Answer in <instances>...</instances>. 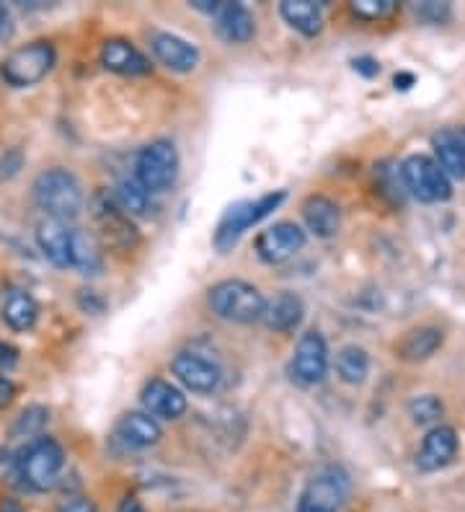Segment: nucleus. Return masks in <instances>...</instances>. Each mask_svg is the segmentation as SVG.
<instances>
[{"instance_id": "4be33fe9", "label": "nucleus", "mask_w": 465, "mask_h": 512, "mask_svg": "<svg viewBox=\"0 0 465 512\" xmlns=\"http://www.w3.org/2000/svg\"><path fill=\"white\" fill-rule=\"evenodd\" d=\"M445 337H442L440 329L434 326H422V329H411L401 342L396 344V352L401 360L406 363H422V360H429L434 352L440 350Z\"/></svg>"}, {"instance_id": "4c0bfd02", "label": "nucleus", "mask_w": 465, "mask_h": 512, "mask_svg": "<svg viewBox=\"0 0 465 512\" xmlns=\"http://www.w3.org/2000/svg\"><path fill=\"white\" fill-rule=\"evenodd\" d=\"M0 512H24L19 500H13V497H3L0 500Z\"/></svg>"}, {"instance_id": "c9c22d12", "label": "nucleus", "mask_w": 465, "mask_h": 512, "mask_svg": "<svg viewBox=\"0 0 465 512\" xmlns=\"http://www.w3.org/2000/svg\"><path fill=\"white\" fill-rule=\"evenodd\" d=\"M13 34V21H11V13H8V8L0 3V42L3 39H8Z\"/></svg>"}, {"instance_id": "473e14b6", "label": "nucleus", "mask_w": 465, "mask_h": 512, "mask_svg": "<svg viewBox=\"0 0 465 512\" xmlns=\"http://www.w3.org/2000/svg\"><path fill=\"white\" fill-rule=\"evenodd\" d=\"M16 363H19V350L0 339V370L16 368Z\"/></svg>"}, {"instance_id": "7ed1b4c3", "label": "nucleus", "mask_w": 465, "mask_h": 512, "mask_svg": "<svg viewBox=\"0 0 465 512\" xmlns=\"http://www.w3.org/2000/svg\"><path fill=\"white\" fill-rule=\"evenodd\" d=\"M285 197H287L285 189H277V192L261 194V197H256V200H243L238 202V205L228 207L215 228V238H212L215 249L220 251V254L233 249V246L238 244V238H241L251 225L269 218V215H272L274 210L285 202Z\"/></svg>"}, {"instance_id": "7c9ffc66", "label": "nucleus", "mask_w": 465, "mask_h": 512, "mask_svg": "<svg viewBox=\"0 0 465 512\" xmlns=\"http://www.w3.org/2000/svg\"><path fill=\"white\" fill-rule=\"evenodd\" d=\"M57 512H96V505L83 494H68L57 502Z\"/></svg>"}, {"instance_id": "a211bd4d", "label": "nucleus", "mask_w": 465, "mask_h": 512, "mask_svg": "<svg viewBox=\"0 0 465 512\" xmlns=\"http://www.w3.org/2000/svg\"><path fill=\"white\" fill-rule=\"evenodd\" d=\"M114 440H119L124 448H150L161 440V427L150 414L127 412L114 425Z\"/></svg>"}, {"instance_id": "72a5a7b5", "label": "nucleus", "mask_w": 465, "mask_h": 512, "mask_svg": "<svg viewBox=\"0 0 465 512\" xmlns=\"http://www.w3.org/2000/svg\"><path fill=\"white\" fill-rule=\"evenodd\" d=\"M354 70L360 75H365V78H375V75L380 73V65L378 60H372V57H357V60H354Z\"/></svg>"}, {"instance_id": "2f4dec72", "label": "nucleus", "mask_w": 465, "mask_h": 512, "mask_svg": "<svg viewBox=\"0 0 465 512\" xmlns=\"http://www.w3.org/2000/svg\"><path fill=\"white\" fill-rule=\"evenodd\" d=\"M434 140H440V143L450 145V148H455L458 153H463L465 156V127H450V130H442L434 135Z\"/></svg>"}, {"instance_id": "f704fd0d", "label": "nucleus", "mask_w": 465, "mask_h": 512, "mask_svg": "<svg viewBox=\"0 0 465 512\" xmlns=\"http://www.w3.org/2000/svg\"><path fill=\"white\" fill-rule=\"evenodd\" d=\"M13 396H16V386H13V381L11 378H6V375H0V409L11 404Z\"/></svg>"}, {"instance_id": "6e6552de", "label": "nucleus", "mask_w": 465, "mask_h": 512, "mask_svg": "<svg viewBox=\"0 0 465 512\" xmlns=\"http://www.w3.org/2000/svg\"><path fill=\"white\" fill-rule=\"evenodd\" d=\"M349 494L347 476L329 466L305 484L298 500V512H341Z\"/></svg>"}, {"instance_id": "a878e982", "label": "nucleus", "mask_w": 465, "mask_h": 512, "mask_svg": "<svg viewBox=\"0 0 465 512\" xmlns=\"http://www.w3.org/2000/svg\"><path fill=\"white\" fill-rule=\"evenodd\" d=\"M73 267L81 269L83 275H96L101 269V251L86 233H73Z\"/></svg>"}, {"instance_id": "9d476101", "label": "nucleus", "mask_w": 465, "mask_h": 512, "mask_svg": "<svg viewBox=\"0 0 465 512\" xmlns=\"http://www.w3.org/2000/svg\"><path fill=\"white\" fill-rule=\"evenodd\" d=\"M305 246V231L298 223L282 220L274 223L272 228L261 231L256 236V254L261 256V262L267 264H282L287 259L298 254Z\"/></svg>"}, {"instance_id": "ddd939ff", "label": "nucleus", "mask_w": 465, "mask_h": 512, "mask_svg": "<svg viewBox=\"0 0 465 512\" xmlns=\"http://www.w3.org/2000/svg\"><path fill=\"white\" fill-rule=\"evenodd\" d=\"M150 47H153V55L174 73H192L199 65V50L179 34L155 32L150 37Z\"/></svg>"}, {"instance_id": "393cba45", "label": "nucleus", "mask_w": 465, "mask_h": 512, "mask_svg": "<svg viewBox=\"0 0 465 512\" xmlns=\"http://www.w3.org/2000/svg\"><path fill=\"white\" fill-rule=\"evenodd\" d=\"M114 205L122 210L127 218L130 215H143L148 210V192L137 179H122L114 189Z\"/></svg>"}, {"instance_id": "5701e85b", "label": "nucleus", "mask_w": 465, "mask_h": 512, "mask_svg": "<svg viewBox=\"0 0 465 512\" xmlns=\"http://www.w3.org/2000/svg\"><path fill=\"white\" fill-rule=\"evenodd\" d=\"M37 319H39L37 300L19 288L8 290L6 298H3V321H6L13 331H29L34 329Z\"/></svg>"}, {"instance_id": "58836bf2", "label": "nucleus", "mask_w": 465, "mask_h": 512, "mask_svg": "<svg viewBox=\"0 0 465 512\" xmlns=\"http://www.w3.org/2000/svg\"><path fill=\"white\" fill-rule=\"evenodd\" d=\"M393 83H396V88L406 91V88L414 86V75H411V73H398L396 78H393Z\"/></svg>"}, {"instance_id": "0eeeda50", "label": "nucleus", "mask_w": 465, "mask_h": 512, "mask_svg": "<svg viewBox=\"0 0 465 512\" xmlns=\"http://www.w3.org/2000/svg\"><path fill=\"white\" fill-rule=\"evenodd\" d=\"M403 187L419 202H445L453 194L450 176L429 156H409L401 163Z\"/></svg>"}, {"instance_id": "20e7f679", "label": "nucleus", "mask_w": 465, "mask_h": 512, "mask_svg": "<svg viewBox=\"0 0 465 512\" xmlns=\"http://www.w3.org/2000/svg\"><path fill=\"white\" fill-rule=\"evenodd\" d=\"M210 308L217 313L223 321L230 324H254V321L264 319V308L267 300L254 288L251 282L243 280H223L212 285L210 295Z\"/></svg>"}, {"instance_id": "f03ea898", "label": "nucleus", "mask_w": 465, "mask_h": 512, "mask_svg": "<svg viewBox=\"0 0 465 512\" xmlns=\"http://www.w3.org/2000/svg\"><path fill=\"white\" fill-rule=\"evenodd\" d=\"M34 202L47 218L68 220L78 218L83 210V189L78 176L68 169H47L34 182Z\"/></svg>"}, {"instance_id": "2eb2a0df", "label": "nucleus", "mask_w": 465, "mask_h": 512, "mask_svg": "<svg viewBox=\"0 0 465 512\" xmlns=\"http://www.w3.org/2000/svg\"><path fill=\"white\" fill-rule=\"evenodd\" d=\"M140 399H143V406L153 417L179 419L186 412V396L174 383H166L161 378H153V381L145 383Z\"/></svg>"}, {"instance_id": "aec40b11", "label": "nucleus", "mask_w": 465, "mask_h": 512, "mask_svg": "<svg viewBox=\"0 0 465 512\" xmlns=\"http://www.w3.org/2000/svg\"><path fill=\"white\" fill-rule=\"evenodd\" d=\"M305 316V303L300 295L290 293V290H282V293L274 295L272 300H267V308H264V324L272 331L279 334H287V331H295L303 324Z\"/></svg>"}, {"instance_id": "423d86ee", "label": "nucleus", "mask_w": 465, "mask_h": 512, "mask_svg": "<svg viewBox=\"0 0 465 512\" xmlns=\"http://www.w3.org/2000/svg\"><path fill=\"white\" fill-rule=\"evenodd\" d=\"M135 179L148 194H161L174 187L179 176V153L168 140H155L137 153Z\"/></svg>"}, {"instance_id": "1a4fd4ad", "label": "nucleus", "mask_w": 465, "mask_h": 512, "mask_svg": "<svg viewBox=\"0 0 465 512\" xmlns=\"http://www.w3.org/2000/svg\"><path fill=\"white\" fill-rule=\"evenodd\" d=\"M290 373L300 386H316L326 378V373H329V344H326L321 331H305L300 337Z\"/></svg>"}, {"instance_id": "39448f33", "label": "nucleus", "mask_w": 465, "mask_h": 512, "mask_svg": "<svg viewBox=\"0 0 465 512\" xmlns=\"http://www.w3.org/2000/svg\"><path fill=\"white\" fill-rule=\"evenodd\" d=\"M57 52L52 42L47 39H37V42L26 44L13 50L11 55L0 63V78L11 88H29L39 83L44 75L55 68Z\"/></svg>"}, {"instance_id": "b1692460", "label": "nucleus", "mask_w": 465, "mask_h": 512, "mask_svg": "<svg viewBox=\"0 0 465 512\" xmlns=\"http://www.w3.org/2000/svg\"><path fill=\"white\" fill-rule=\"evenodd\" d=\"M336 375L347 386H360V383L367 381V373H370V357L362 347L357 344H347L341 347L339 355H336Z\"/></svg>"}, {"instance_id": "e433bc0d", "label": "nucleus", "mask_w": 465, "mask_h": 512, "mask_svg": "<svg viewBox=\"0 0 465 512\" xmlns=\"http://www.w3.org/2000/svg\"><path fill=\"white\" fill-rule=\"evenodd\" d=\"M117 512H145V507L140 505V500H135V497H124V500L119 502Z\"/></svg>"}, {"instance_id": "c756f323", "label": "nucleus", "mask_w": 465, "mask_h": 512, "mask_svg": "<svg viewBox=\"0 0 465 512\" xmlns=\"http://www.w3.org/2000/svg\"><path fill=\"white\" fill-rule=\"evenodd\" d=\"M414 13L419 21H427V24H442V21L450 19V6L447 3H414Z\"/></svg>"}, {"instance_id": "6ab92c4d", "label": "nucleus", "mask_w": 465, "mask_h": 512, "mask_svg": "<svg viewBox=\"0 0 465 512\" xmlns=\"http://www.w3.org/2000/svg\"><path fill=\"white\" fill-rule=\"evenodd\" d=\"M303 220L313 236L334 238L341 228V210L326 194H310L303 202Z\"/></svg>"}, {"instance_id": "f8f14e48", "label": "nucleus", "mask_w": 465, "mask_h": 512, "mask_svg": "<svg viewBox=\"0 0 465 512\" xmlns=\"http://www.w3.org/2000/svg\"><path fill=\"white\" fill-rule=\"evenodd\" d=\"M73 228L55 218H44L37 225V246L55 267H73Z\"/></svg>"}, {"instance_id": "412c9836", "label": "nucleus", "mask_w": 465, "mask_h": 512, "mask_svg": "<svg viewBox=\"0 0 465 512\" xmlns=\"http://www.w3.org/2000/svg\"><path fill=\"white\" fill-rule=\"evenodd\" d=\"M282 19L303 37H318L323 32V8L313 0H285L279 6Z\"/></svg>"}, {"instance_id": "9b49d317", "label": "nucleus", "mask_w": 465, "mask_h": 512, "mask_svg": "<svg viewBox=\"0 0 465 512\" xmlns=\"http://www.w3.org/2000/svg\"><path fill=\"white\" fill-rule=\"evenodd\" d=\"M171 370L194 394H212V391H217L220 381H223L220 368L212 360H207V357L197 355V352H179L171 360Z\"/></svg>"}, {"instance_id": "f257e3e1", "label": "nucleus", "mask_w": 465, "mask_h": 512, "mask_svg": "<svg viewBox=\"0 0 465 512\" xmlns=\"http://www.w3.org/2000/svg\"><path fill=\"white\" fill-rule=\"evenodd\" d=\"M65 469V450L55 438H34L16 458V476L31 492H50Z\"/></svg>"}, {"instance_id": "cd10ccee", "label": "nucleus", "mask_w": 465, "mask_h": 512, "mask_svg": "<svg viewBox=\"0 0 465 512\" xmlns=\"http://www.w3.org/2000/svg\"><path fill=\"white\" fill-rule=\"evenodd\" d=\"M442 412H445V406H442V401L434 394L416 396L409 404V414L416 425H432V422H437L442 417Z\"/></svg>"}, {"instance_id": "4468645a", "label": "nucleus", "mask_w": 465, "mask_h": 512, "mask_svg": "<svg viewBox=\"0 0 465 512\" xmlns=\"http://www.w3.org/2000/svg\"><path fill=\"white\" fill-rule=\"evenodd\" d=\"M455 453H458V432L453 427L440 425L427 432L416 456V466L422 471H440L453 461Z\"/></svg>"}, {"instance_id": "bb28decb", "label": "nucleus", "mask_w": 465, "mask_h": 512, "mask_svg": "<svg viewBox=\"0 0 465 512\" xmlns=\"http://www.w3.org/2000/svg\"><path fill=\"white\" fill-rule=\"evenodd\" d=\"M47 419H50V412H47L44 406L39 404L26 406L24 412L16 417V422H13L11 438H31V440L39 438L44 427H47Z\"/></svg>"}, {"instance_id": "dca6fc26", "label": "nucleus", "mask_w": 465, "mask_h": 512, "mask_svg": "<svg viewBox=\"0 0 465 512\" xmlns=\"http://www.w3.org/2000/svg\"><path fill=\"white\" fill-rule=\"evenodd\" d=\"M215 32L228 44L251 42L256 34L254 13L248 11L243 3H223L220 13L215 16Z\"/></svg>"}, {"instance_id": "f3484780", "label": "nucleus", "mask_w": 465, "mask_h": 512, "mask_svg": "<svg viewBox=\"0 0 465 512\" xmlns=\"http://www.w3.org/2000/svg\"><path fill=\"white\" fill-rule=\"evenodd\" d=\"M101 65L117 75H145L150 70L148 57L127 39H106L101 47Z\"/></svg>"}, {"instance_id": "c85d7f7f", "label": "nucleus", "mask_w": 465, "mask_h": 512, "mask_svg": "<svg viewBox=\"0 0 465 512\" xmlns=\"http://www.w3.org/2000/svg\"><path fill=\"white\" fill-rule=\"evenodd\" d=\"M398 11L396 0H354L352 13L362 21H380L388 19Z\"/></svg>"}]
</instances>
